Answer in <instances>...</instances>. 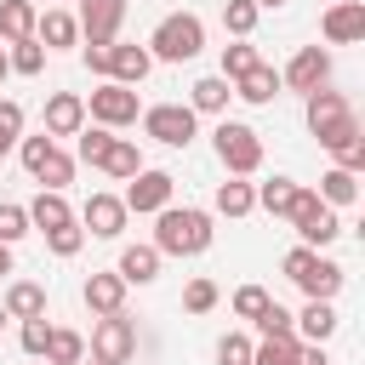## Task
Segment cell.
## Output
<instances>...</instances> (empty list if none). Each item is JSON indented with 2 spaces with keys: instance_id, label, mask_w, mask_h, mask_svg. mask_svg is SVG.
<instances>
[{
  "instance_id": "cell-3",
  "label": "cell",
  "mask_w": 365,
  "mask_h": 365,
  "mask_svg": "<svg viewBox=\"0 0 365 365\" xmlns=\"http://www.w3.org/2000/svg\"><path fill=\"white\" fill-rule=\"evenodd\" d=\"M200 46H205V23H200L194 11H171V17H160V29H154V40H148V57H160V63H188V57H200Z\"/></svg>"
},
{
  "instance_id": "cell-34",
  "label": "cell",
  "mask_w": 365,
  "mask_h": 365,
  "mask_svg": "<svg viewBox=\"0 0 365 365\" xmlns=\"http://www.w3.org/2000/svg\"><path fill=\"white\" fill-rule=\"evenodd\" d=\"M257 331H262V336H297V314L279 308V302H268V308L257 314Z\"/></svg>"
},
{
  "instance_id": "cell-19",
  "label": "cell",
  "mask_w": 365,
  "mask_h": 365,
  "mask_svg": "<svg viewBox=\"0 0 365 365\" xmlns=\"http://www.w3.org/2000/svg\"><path fill=\"white\" fill-rule=\"evenodd\" d=\"M297 285L308 291V302H331V297L342 291V268H336L331 257H314V268H308V274H302Z\"/></svg>"
},
{
  "instance_id": "cell-20",
  "label": "cell",
  "mask_w": 365,
  "mask_h": 365,
  "mask_svg": "<svg viewBox=\"0 0 365 365\" xmlns=\"http://www.w3.org/2000/svg\"><path fill=\"white\" fill-rule=\"evenodd\" d=\"M0 308H6V319H40V314H46V291H40L34 279H17Z\"/></svg>"
},
{
  "instance_id": "cell-28",
  "label": "cell",
  "mask_w": 365,
  "mask_h": 365,
  "mask_svg": "<svg viewBox=\"0 0 365 365\" xmlns=\"http://www.w3.org/2000/svg\"><path fill=\"white\" fill-rule=\"evenodd\" d=\"M297 331H302L308 342H325V336L336 331V308H331V302H308V308L297 314Z\"/></svg>"
},
{
  "instance_id": "cell-7",
  "label": "cell",
  "mask_w": 365,
  "mask_h": 365,
  "mask_svg": "<svg viewBox=\"0 0 365 365\" xmlns=\"http://www.w3.org/2000/svg\"><path fill=\"white\" fill-rule=\"evenodd\" d=\"M131 354H137V325H131L125 314L97 319V331H91V359H97V365H125Z\"/></svg>"
},
{
  "instance_id": "cell-1",
  "label": "cell",
  "mask_w": 365,
  "mask_h": 365,
  "mask_svg": "<svg viewBox=\"0 0 365 365\" xmlns=\"http://www.w3.org/2000/svg\"><path fill=\"white\" fill-rule=\"evenodd\" d=\"M211 245V211L200 205H165L160 228H154V251L160 257H194Z\"/></svg>"
},
{
  "instance_id": "cell-42",
  "label": "cell",
  "mask_w": 365,
  "mask_h": 365,
  "mask_svg": "<svg viewBox=\"0 0 365 365\" xmlns=\"http://www.w3.org/2000/svg\"><path fill=\"white\" fill-rule=\"evenodd\" d=\"M46 245H51L57 257H74V251L86 245V228H74V222H63V228H51V234H46Z\"/></svg>"
},
{
  "instance_id": "cell-30",
  "label": "cell",
  "mask_w": 365,
  "mask_h": 365,
  "mask_svg": "<svg viewBox=\"0 0 365 365\" xmlns=\"http://www.w3.org/2000/svg\"><path fill=\"white\" fill-rule=\"evenodd\" d=\"M251 205H257V188H251V182H222V188H217V211H222V217H245Z\"/></svg>"
},
{
  "instance_id": "cell-14",
  "label": "cell",
  "mask_w": 365,
  "mask_h": 365,
  "mask_svg": "<svg viewBox=\"0 0 365 365\" xmlns=\"http://www.w3.org/2000/svg\"><path fill=\"white\" fill-rule=\"evenodd\" d=\"M148 68H154L148 46H108V80L114 86H137V80H148Z\"/></svg>"
},
{
  "instance_id": "cell-10",
  "label": "cell",
  "mask_w": 365,
  "mask_h": 365,
  "mask_svg": "<svg viewBox=\"0 0 365 365\" xmlns=\"http://www.w3.org/2000/svg\"><path fill=\"white\" fill-rule=\"evenodd\" d=\"M325 80H331V51H319V46H302L291 57V68L279 74V86H291V91H319Z\"/></svg>"
},
{
  "instance_id": "cell-43",
  "label": "cell",
  "mask_w": 365,
  "mask_h": 365,
  "mask_svg": "<svg viewBox=\"0 0 365 365\" xmlns=\"http://www.w3.org/2000/svg\"><path fill=\"white\" fill-rule=\"evenodd\" d=\"M217 359H222V365H251V342H245L240 331H228V336L217 342Z\"/></svg>"
},
{
  "instance_id": "cell-52",
  "label": "cell",
  "mask_w": 365,
  "mask_h": 365,
  "mask_svg": "<svg viewBox=\"0 0 365 365\" xmlns=\"http://www.w3.org/2000/svg\"><path fill=\"white\" fill-rule=\"evenodd\" d=\"M0 325H6V308H0Z\"/></svg>"
},
{
  "instance_id": "cell-11",
  "label": "cell",
  "mask_w": 365,
  "mask_h": 365,
  "mask_svg": "<svg viewBox=\"0 0 365 365\" xmlns=\"http://www.w3.org/2000/svg\"><path fill=\"white\" fill-rule=\"evenodd\" d=\"M171 188H177L171 171H137L131 188H125V211H165L171 205Z\"/></svg>"
},
{
  "instance_id": "cell-51",
  "label": "cell",
  "mask_w": 365,
  "mask_h": 365,
  "mask_svg": "<svg viewBox=\"0 0 365 365\" xmlns=\"http://www.w3.org/2000/svg\"><path fill=\"white\" fill-rule=\"evenodd\" d=\"M6 68H11V63H6V51H0V80H6Z\"/></svg>"
},
{
  "instance_id": "cell-23",
  "label": "cell",
  "mask_w": 365,
  "mask_h": 365,
  "mask_svg": "<svg viewBox=\"0 0 365 365\" xmlns=\"http://www.w3.org/2000/svg\"><path fill=\"white\" fill-rule=\"evenodd\" d=\"M0 34L17 46V40H34V6L29 0H0Z\"/></svg>"
},
{
  "instance_id": "cell-12",
  "label": "cell",
  "mask_w": 365,
  "mask_h": 365,
  "mask_svg": "<svg viewBox=\"0 0 365 365\" xmlns=\"http://www.w3.org/2000/svg\"><path fill=\"white\" fill-rule=\"evenodd\" d=\"M319 29H325L331 46H354V40H365V6H359V0H336Z\"/></svg>"
},
{
  "instance_id": "cell-45",
  "label": "cell",
  "mask_w": 365,
  "mask_h": 365,
  "mask_svg": "<svg viewBox=\"0 0 365 365\" xmlns=\"http://www.w3.org/2000/svg\"><path fill=\"white\" fill-rule=\"evenodd\" d=\"M279 268H285V279H302V274L314 268V245H297V251H285V262H279Z\"/></svg>"
},
{
  "instance_id": "cell-44",
  "label": "cell",
  "mask_w": 365,
  "mask_h": 365,
  "mask_svg": "<svg viewBox=\"0 0 365 365\" xmlns=\"http://www.w3.org/2000/svg\"><path fill=\"white\" fill-rule=\"evenodd\" d=\"M51 148H57V143H51V137H46V131H40V137H23V165H29V177H34V171H40V160H46V154H51Z\"/></svg>"
},
{
  "instance_id": "cell-32",
  "label": "cell",
  "mask_w": 365,
  "mask_h": 365,
  "mask_svg": "<svg viewBox=\"0 0 365 365\" xmlns=\"http://www.w3.org/2000/svg\"><path fill=\"white\" fill-rule=\"evenodd\" d=\"M34 177H40V182H46V188H51V194H63V182H74V160H68V154H57V148H51V154H46V160H40V171H34Z\"/></svg>"
},
{
  "instance_id": "cell-5",
  "label": "cell",
  "mask_w": 365,
  "mask_h": 365,
  "mask_svg": "<svg viewBox=\"0 0 365 365\" xmlns=\"http://www.w3.org/2000/svg\"><path fill=\"white\" fill-rule=\"evenodd\" d=\"M291 228L302 234V245H331L336 234H342V222H336V211L314 194V188H297V200H291Z\"/></svg>"
},
{
  "instance_id": "cell-9",
  "label": "cell",
  "mask_w": 365,
  "mask_h": 365,
  "mask_svg": "<svg viewBox=\"0 0 365 365\" xmlns=\"http://www.w3.org/2000/svg\"><path fill=\"white\" fill-rule=\"evenodd\" d=\"M91 120H97V125H131V120H137V91L103 80V86L91 91Z\"/></svg>"
},
{
  "instance_id": "cell-16",
  "label": "cell",
  "mask_w": 365,
  "mask_h": 365,
  "mask_svg": "<svg viewBox=\"0 0 365 365\" xmlns=\"http://www.w3.org/2000/svg\"><path fill=\"white\" fill-rule=\"evenodd\" d=\"M86 308L103 314V319L120 314V308H125V279H120V274H91V279H86Z\"/></svg>"
},
{
  "instance_id": "cell-29",
  "label": "cell",
  "mask_w": 365,
  "mask_h": 365,
  "mask_svg": "<svg viewBox=\"0 0 365 365\" xmlns=\"http://www.w3.org/2000/svg\"><path fill=\"white\" fill-rule=\"evenodd\" d=\"M291 200H297V182H291V177H268V182L257 188V205H262V211H274V217H285V211H291Z\"/></svg>"
},
{
  "instance_id": "cell-46",
  "label": "cell",
  "mask_w": 365,
  "mask_h": 365,
  "mask_svg": "<svg viewBox=\"0 0 365 365\" xmlns=\"http://www.w3.org/2000/svg\"><path fill=\"white\" fill-rule=\"evenodd\" d=\"M46 336H51L46 314H40V319H23V348H29V354H46Z\"/></svg>"
},
{
  "instance_id": "cell-31",
  "label": "cell",
  "mask_w": 365,
  "mask_h": 365,
  "mask_svg": "<svg viewBox=\"0 0 365 365\" xmlns=\"http://www.w3.org/2000/svg\"><path fill=\"white\" fill-rule=\"evenodd\" d=\"M297 336H268L262 348H251V365H297Z\"/></svg>"
},
{
  "instance_id": "cell-27",
  "label": "cell",
  "mask_w": 365,
  "mask_h": 365,
  "mask_svg": "<svg viewBox=\"0 0 365 365\" xmlns=\"http://www.w3.org/2000/svg\"><path fill=\"white\" fill-rule=\"evenodd\" d=\"M319 200H325V205H354V200H359V177L342 171V165L325 171V177H319Z\"/></svg>"
},
{
  "instance_id": "cell-6",
  "label": "cell",
  "mask_w": 365,
  "mask_h": 365,
  "mask_svg": "<svg viewBox=\"0 0 365 365\" xmlns=\"http://www.w3.org/2000/svg\"><path fill=\"white\" fill-rule=\"evenodd\" d=\"M194 108L188 103H154L148 114H143V131L154 137V143H165V148H188L194 143Z\"/></svg>"
},
{
  "instance_id": "cell-39",
  "label": "cell",
  "mask_w": 365,
  "mask_h": 365,
  "mask_svg": "<svg viewBox=\"0 0 365 365\" xmlns=\"http://www.w3.org/2000/svg\"><path fill=\"white\" fill-rule=\"evenodd\" d=\"M108 125H91V131H80V160L86 165H103V154H108Z\"/></svg>"
},
{
  "instance_id": "cell-15",
  "label": "cell",
  "mask_w": 365,
  "mask_h": 365,
  "mask_svg": "<svg viewBox=\"0 0 365 365\" xmlns=\"http://www.w3.org/2000/svg\"><path fill=\"white\" fill-rule=\"evenodd\" d=\"M86 125V103L74 97V91H57L51 103H46V137H74Z\"/></svg>"
},
{
  "instance_id": "cell-33",
  "label": "cell",
  "mask_w": 365,
  "mask_h": 365,
  "mask_svg": "<svg viewBox=\"0 0 365 365\" xmlns=\"http://www.w3.org/2000/svg\"><path fill=\"white\" fill-rule=\"evenodd\" d=\"M222 29L245 40V34L257 29V6H251V0H222Z\"/></svg>"
},
{
  "instance_id": "cell-2",
  "label": "cell",
  "mask_w": 365,
  "mask_h": 365,
  "mask_svg": "<svg viewBox=\"0 0 365 365\" xmlns=\"http://www.w3.org/2000/svg\"><path fill=\"white\" fill-rule=\"evenodd\" d=\"M308 131L319 137V148H331V154H342L348 143H359V120H354V108L342 103V91H308Z\"/></svg>"
},
{
  "instance_id": "cell-26",
  "label": "cell",
  "mask_w": 365,
  "mask_h": 365,
  "mask_svg": "<svg viewBox=\"0 0 365 365\" xmlns=\"http://www.w3.org/2000/svg\"><path fill=\"white\" fill-rule=\"evenodd\" d=\"M80 359H86V336L51 325V336H46V365H80Z\"/></svg>"
},
{
  "instance_id": "cell-49",
  "label": "cell",
  "mask_w": 365,
  "mask_h": 365,
  "mask_svg": "<svg viewBox=\"0 0 365 365\" xmlns=\"http://www.w3.org/2000/svg\"><path fill=\"white\" fill-rule=\"evenodd\" d=\"M0 274H11V245H0Z\"/></svg>"
},
{
  "instance_id": "cell-21",
  "label": "cell",
  "mask_w": 365,
  "mask_h": 365,
  "mask_svg": "<svg viewBox=\"0 0 365 365\" xmlns=\"http://www.w3.org/2000/svg\"><path fill=\"white\" fill-rule=\"evenodd\" d=\"M228 97H234V86H228L222 74H205V80H194L188 108H194V114H222V108H228Z\"/></svg>"
},
{
  "instance_id": "cell-48",
  "label": "cell",
  "mask_w": 365,
  "mask_h": 365,
  "mask_svg": "<svg viewBox=\"0 0 365 365\" xmlns=\"http://www.w3.org/2000/svg\"><path fill=\"white\" fill-rule=\"evenodd\" d=\"M297 365H331V359H325V348L314 342V348H297Z\"/></svg>"
},
{
  "instance_id": "cell-18",
  "label": "cell",
  "mask_w": 365,
  "mask_h": 365,
  "mask_svg": "<svg viewBox=\"0 0 365 365\" xmlns=\"http://www.w3.org/2000/svg\"><path fill=\"white\" fill-rule=\"evenodd\" d=\"M114 274H120L125 285H148V279L160 274V251H154V245H125V251H120V268H114Z\"/></svg>"
},
{
  "instance_id": "cell-8",
  "label": "cell",
  "mask_w": 365,
  "mask_h": 365,
  "mask_svg": "<svg viewBox=\"0 0 365 365\" xmlns=\"http://www.w3.org/2000/svg\"><path fill=\"white\" fill-rule=\"evenodd\" d=\"M120 23H125V0H80V34H86V46H114Z\"/></svg>"
},
{
  "instance_id": "cell-50",
  "label": "cell",
  "mask_w": 365,
  "mask_h": 365,
  "mask_svg": "<svg viewBox=\"0 0 365 365\" xmlns=\"http://www.w3.org/2000/svg\"><path fill=\"white\" fill-rule=\"evenodd\" d=\"M251 6H257V11H274V6H285V0H251Z\"/></svg>"
},
{
  "instance_id": "cell-24",
  "label": "cell",
  "mask_w": 365,
  "mask_h": 365,
  "mask_svg": "<svg viewBox=\"0 0 365 365\" xmlns=\"http://www.w3.org/2000/svg\"><path fill=\"white\" fill-rule=\"evenodd\" d=\"M34 40H46V46H74V40H80V23H74L68 11H46V17H34Z\"/></svg>"
},
{
  "instance_id": "cell-53",
  "label": "cell",
  "mask_w": 365,
  "mask_h": 365,
  "mask_svg": "<svg viewBox=\"0 0 365 365\" xmlns=\"http://www.w3.org/2000/svg\"><path fill=\"white\" fill-rule=\"evenodd\" d=\"M80 365H86V359H80Z\"/></svg>"
},
{
  "instance_id": "cell-17",
  "label": "cell",
  "mask_w": 365,
  "mask_h": 365,
  "mask_svg": "<svg viewBox=\"0 0 365 365\" xmlns=\"http://www.w3.org/2000/svg\"><path fill=\"white\" fill-rule=\"evenodd\" d=\"M234 91H240L245 103H274V97H279V74H274V68L257 57V63H251V68L234 80Z\"/></svg>"
},
{
  "instance_id": "cell-35",
  "label": "cell",
  "mask_w": 365,
  "mask_h": 365,
  "mask_svg": "<svg viewBox=\"0 0 365 365\" xmlns=\"http://www.w3.org/2000/svg\"><path fill=\"white\" fill-rule=\"evenodd\" d=\"M17 143H23V103L6 97V103H0V154H11Z\"/></svg>"
},
{
  "instance_id": "cell-25",
  "label": "cell",
  "mask_w": 365,
  "mask_h": 365,
  "mask_svg": "<svg viewBox=\"0 0 365 365\" xmlns=\"http://www.w3.org/2000/svg\"><path fill=\"white\" fill-rule=\"evenodd\" d=\"M103 171H108V177H120V182H131V177L143 171V154H137V143L114 137V143H108V154H103Z\"/></svg>"
},
{
  "instance_id": "cell-37",
  "label": "cell",
  "mask_w": 365,
  "mask_h": 365,
  "mask_svg": "<svg viewBox=\"0 0 365 365\" xmlns=\"http://www.w3.org/2000/svg\"><path fill=\"white\" fill-rule=\"evenodd\" d=\"M182 308H188V314H211V308H217V285H211L205 274H200V279H188V291H182Z\"/></svg>"
},
{
  "instance_id": "cell-41",
  "label": "cell",
  "mask_w": 365,
  "mask_h": 365,
  "mask_svg": "<svg viewBox=\"0 0 365 365\" xmlns=\"http://www.w3.org/2000/svg\"><path fill=\"white\" fill-rule=\"evenodd\" d=\"M29 234V211L23 205H0V245H17Z\"/></svg>"
},
{
  "instance_id": "cell-40",
  "label": "cell",
  "mask_w": 365,
  "mask_h": 365,
  "mask_svg": "<svg viewBox=\"0 0 365 365\" xmlns=\"http://www.w3.org/2000/svg\"><path fill=\"white\" fill-rule=\"evenodd\" d=\"M268 302H274V297H268L262 285H240V291H234V314H240V319H257Z\"/></svg>"
},
{
  "instance_id": "cell-36",
  "label": "cell",
  "mask_w": 365,
  "mask_h": 365,
  "mask_svg": "<svg viewBox=\"0 0 365 365\" xmlns=\"http://www.w3.org/2000/svg\"><path fill=\"white\" fill-rule=\"evenodd\" d=\"M6 63H11L17 74H40V68H46V46H40V40H17Z\"/></svg>"
},
{
  "instance_id": "cell-22",
  "label": "cell",
  "mask_w": 365,
  "mask_h": 365,
  "mask_svg": "<svg viewBox=\"0 0 365 365\" xmlns=\"http://www.w3.org/2000/svg\"><path fill=\"white\" fill-rule=\"evenodd\" d=\"M23 211H29V222H34V228H46V234H51V228H63V222H74L68 200H63V194H51V188H40V200H34V205H23Z\"/></svg>"
},
{
  "instance_id": "cell-4",
  "label": "cell",
  "mask_w": 365,
  "mask_h": 365,
  "mask_svg": "<svg viewBox=\"0 0 365 365\" xmlns=\"http://www.w3.org/2000/svg\"><path fill=\"white\" fill-rule=\"evenodd\" d=\"M211 137H217V160H222L234 177H251V171L262 165V137H257L245 120H222Z\"/></svg>"
},
{
  "instance_id": "cell-38",
  "label": "cell",
  "mask_w": 365,
  "mask_h": 365,
  "mask_svg": "<svg viewBox=\"0 0 365 365\" xmlns=\"http://www.w3.org/2000/svg\"><path fill=\"white\" fill-rule=\"evenodd\" d=\"M251 63H257V51H251L245 40H240V46H222V80H228V86H234V80H240Z\"/></svg>"
},
{
  "instance_id": "cell-13",
  "label": "cell",
  "mask_w": 365,
  "mask_h": 365,
  "mask_svg": "<svg viewBox=\"0 0 365 365\" xmlns=\"http://www.w3.org/2000/svg\"><path fill=\"white\" fill-rule=\"evenodd\" d=\"M80 222H86L97 240H120V228H125V200H114V194H91L86 211H80Z\"/></svg>"
},
{
  "instance_id": "cell-47",
  "label": "cell",
  "mask_w": 365,
  "mask_h": 365,
  "mask_svg": "<svg viewBox=\"0 0 365 365\" xmlns=\"http://www.w3.org/2000/svg\"><path fill=\"white\" fill-rule=\"evenodd\" d=\"M86 68L91 74H108V46H86Z\"/></svg>"
}]
</instances>
